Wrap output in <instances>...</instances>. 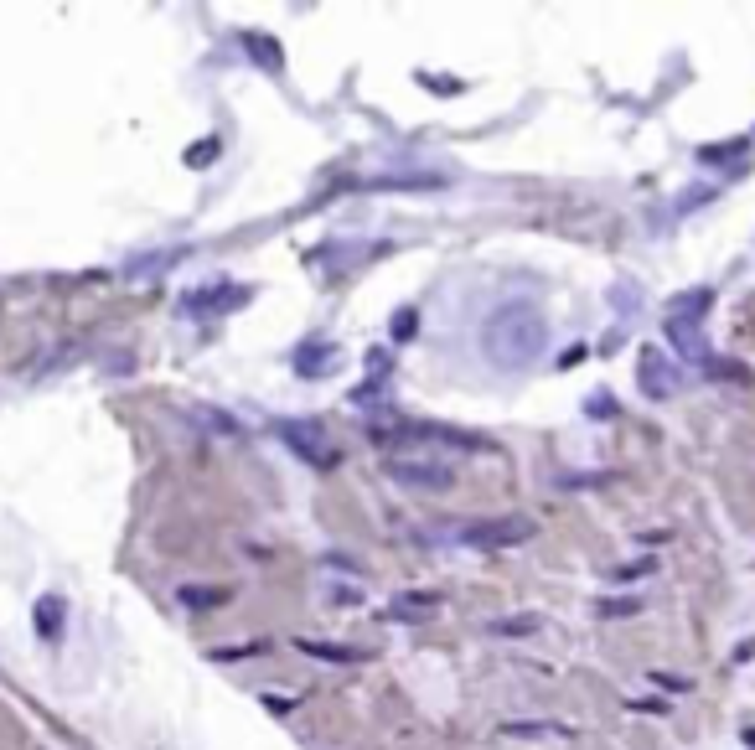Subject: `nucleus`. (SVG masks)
Wrapping results in <instances>:
<instances>
[{
	"label": "nucleus",
	"instance_id": "f03ea898",
	"mask_svg": "<svg viewBox=\"0 0 755 750\" xmlns=\"http://www.w3.org/2000/svg\"><path fill=\"white\" fill-rule=\"evenodd\" d=\"M709 306H714V290H688V295L673 300L668 321H662V332H668V342H673L683 357H709V342H704V332H699V316H704Z\"/></svg>",
	"mask_w": 755,
	"mask_h": 750
},
{
	"label": "nucleus",
	"instance_id": "7ed1b4c3",
	"mask_svg": "<svg viewBox=\"0 0 755 750\" xmlns=\"http://www.w3.org/2000/svg\"><path fill=\"white\" fill-rule=\"evenodd\" d=\"M637 383H642L647 399H668V394H678V388H683V373L668 368V357H662L657 347H642V357H637Z\"/></svg>",
	"mask_w": 755,
	"mask_h": 750
},
{
	"label": "nucleus",
	"instance_id": "1a4fd4ad",
	"mask_svg": "<svg viewBox=\"0 0 755 750\" xmlns=\"http://www.w3.org/2000/svg\"><path fill=\"white\" fill-rule=\"evenodd\" d=\"M244 42H249V52H259V57H264V68H269V73L280 68V47H275V42H264V37H244Z\"/></svg>",
	"mask_w": 755,
	"mask_h": 750
},
{
	"label": "nucleus",
	"instance_id": "20e7f679",
	"mask_svg": "<svg viewBox=\"0 0 755 750\" xmlns=\"http://www.w3.org/2000/svg\"><path fill=\"white\" fill-rule=\"evenodd\" d=\"M280 435H285V445L295 450V456H306L311 466H337V450H331V445L321 440V430L311 425V419H295V425H280Z\"/></svg>",
	"mask_w": 755,
	"mask_h": 750
},
{
	"label": "nucleus",
	"instance_id": "f257e3e1",
	"mask_svg": "<svg viewBox=\"0 0 755 750\" xmlns=\"http://www.w3.org/2000/svg\"><path fill=\"white\" fill-rule=\"evenodd\" d=\"M543 347H549V316H543L533 300H502V306L481 321V352L487 363L518 373V368H533Z\"/></svg>",
	"mask_w": 755,
	"mask_h": 750
},
{
	"label": "nucleus",
	"instance_id": "0eeeda50",
	"mask_svg": "<svg viewBox=\"0 0 755 750\" xmlns=\"http://www.w3.org/2000/svg\"><path fill=\"white\" fill-rule=\"evenodd\" d=\"M326 352H331V347H306V352H300V357H295V368H300V373H306V378H316V373H326V368H331V357H326Z\"/></svg>",
	"mask_w": 755,
	"mask_h": 750
},
{
	"label": "nucleus",
	"instance_id": "9d476101",
	"mask_svg": "<svg viewBox=\"0 0 755 750\" xmlns=\"http://www.w3.org/2000/svg\"><path fill=\"white\" fill-rule=\"evenodd\" d=\"M533 626H538V621L523 616V621H497V632H533Z\"/></svg>",
	"mask_w": 755,
	"mask_h": 750
},
{
	"label": "nucleus",
	"instance_id": "39448f33",
	"mask_svg": "<svg viewBox=\"0 0 755 750\" xmlns=\"http://www.w3.org/2000/svg\"><path fill=\"white\" fill-rule=\"evenodd\" d=\"M523 538H533V523H476L461 533V544H476V549H502V544H523Z\"/></svg>",
	"mask_w": 755,
	"mask_h": 750
},
{
	"label": "nucleus",
	"instance_id": "423d86ee",
	"mask_svg": "<svg viewBox=\"0 0 755 750\" xmlns=\"http://www.w3.org/2000/svg\"><path fill=\"white\" fill-rule=\"evenodd\" d=\"M63 616H68L63 595H42V600H37V611H32L37 637H42V642H57V637H63Z\"/></svg>",
	"mask_w": 755,
	"mask_h": 750
},
{
	"label": "nucleus",
	"instance_id": "6e6552de",
	"mask_svg": "<svg viewBox=\"0 0 755 750\" xmlns=\"http://www.w3.org/2000/svg\"><path fill=\"white\" fill-rule=\"evenodd\" d=\"M399 476H404V482H430V487H445V466H394Z\"/></svg>",
	"mask_w": 755,
	"mask_h": 750
},
{
	"label": "nucleus",
	"instance_id": "9b49d317",
	"mask_svg": "<svg viewBox=\"0 0 755 750\" xmlns=\"http://www.w3.org/2000/svg\"><path fill=\"white\" fill-rule=\"evenodd\" d=\"M745 745H755V730H745Z\"/></svg>",
	"mask_w": 755,
	"mask_h": 750
}]
</instances>
